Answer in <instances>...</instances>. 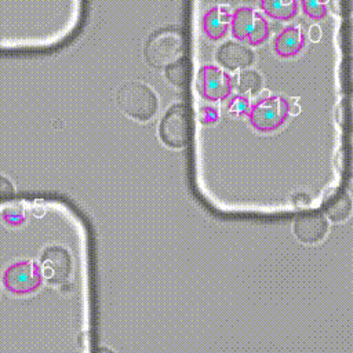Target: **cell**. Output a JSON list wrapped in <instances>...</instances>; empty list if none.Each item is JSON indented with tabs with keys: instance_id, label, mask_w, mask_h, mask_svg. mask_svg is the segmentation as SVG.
<instances>
[{
	"instance_id": "1",
	"label": "cell",
	"mask_w": 353,
	"mask_h": 353,
	"mask_svg": "<svg viewBox=\"0 0 353 353\" xmlns=\"http://www.w3.org/2000/svg\"><path fill=\"white\" fill-rule=\"evenodd\" d=\"M120 110L139 121L150 120L157 112V97L150 87L139 81H127L117 91Z\"/></svg>"
},
{
	"instance_id": "2",
	"label": "cell",
	"mask_w": 353,
	"mask_h": 353,
	"mask_svg": "<svg viewBox=\"0 0 353 353\" xmlns=\"http://www.w3.org/2000/svg\"><path fill=\"white\" fill-rule=\"evenodd\" d=\"M290 106V101L281 95H263L251 105L248 123L258 132H274L285 124Z\"/></svg>"
},
{
	"instance_id": "3",
	"label": "cell",
	"mask_w": 353,
	"mask_h": 353,
	"mask_svg": "<svg viewBox=\"0 0 353 353\" xmlns=\"http://www.w3.org/2000/svg\"><path fill=\"white\" fill-rule=\"evenodd\" d=\"M183 54V37L178 28H163L154 32L145 44V58L153 68H165Z\"/></svg>"
},
{
	"instance_id": "4",
	"label": "cell",
	"mask_w": 353,
	"mask_h": 353,
	"mask_svg": "<svg viewBox=\"0 0 353 353\" xmlns=\"http://www.w3.org/2000/svg\"><path fill=\"white\" fill-rule=\"evenodd\" d=\"M232 36L243 43L258 47L270 33V25L265 15L252 7L241 6L232 12Z\"/></svg>"
},
{
	"instance_id": "5",
	"label": "cell",
	"mask_w": 353,
	"mask_h": 353,
	"mask_svg": "<svg viewBox=\"0 0 353 353\" xmlns=\"http://www.w3.org/2000/svg\"><path fill=\"white\" fill-rule=\"evenodd\" d=\"M196 87L199 94L211 102L228 99L234 88L233 77L219 66L204 65L199 69Z\"/></svg>"
},
{
	"instance_id": "6",
	"label": "cell",
	"mask_w": 353,
	"mask_h": 353,
	"mask_svg": "<svg viewBox=\"0 0 353 353\" xmlns=\"http://www.w3.org/2000/svg\"><path fill=\"white\" fill-rule=\"evenodd\" d=\"M40 266L29 261H22L11 265L4 273V285L8 291L17 295L34 292L41 284Z\"/></svg>"
},
{
	"instance_id": "7",
	"label": "cell",
	"mask_w": 353,
	"mask_h": 353,
	"mask_svg": "<svg viewBox=\"0 0 353 353\" xmlns=\"http://www.w3.org/2000/svg\"><path fill=\"white\" fill-rule=\"evenodd\" d=\"M159 135L164 145L170 148H182L188 141V125L185 119V108L182 103L172 105L161 117Z\"/></svg>"
},
{
	"instance_id": "8",
	"label": "cell",
	"mask_w": 353,
	"mask_h": 353,
	"mask_svg": "<svg viewBox=\"0 0 353 353\" xmlns=\"http://www.w3.org/2000/svg\"><path fill=\"white\" fill-rule=\"evenodd\" d=\"M70 256L68 251L61 247H50L41 255V276L52 284H59L65 281L70 273Z\"/></svg>"
},
{
	"instance_id": "9",
	"label": "cell",
	"mask_w": 353,
	"mask_h": 353,
	"mask_svg": "<svg viewBox=\"0 0 353 353\" xmlns=\"http://www.w3.org/2000/svg\"><path fill=\"white\" fill-rule=\"evenodd\" d=\"M232 10L228 6H212L210 7L201 18V30L210 40L223 39L232 22Z\"/></svg>"
},
{
	"instance_id": "10",
	"label": "cell",
	"mask_w": 353,
	"mask_h": 353,
	"mask_svg": "<svg viewBox=\"0 0 353 353\" xmlns=\"http://www.w3.org/2000/svg\"><path fill=\"white\" fill-rule=\"evenodd\" d=\"M216 61L221 63V66L236 70L239 68L244 69L254 63L255 55L254 52L236 41H226L216 50Z\"/></svg>"
},
{
	"instance_id": "11",
	"label": "cell",
	"mask_w": 353,
	"mask_h": 353,
	"mask_svg": "<svg viewBox=\"0 0 353 353\" xmlns=\"http://www.w3.org/2000/svg\"><path fill=\"white\" fill-rule=\"evenodd\" d=\"M306 46L305 33L299 26H287L273 39V51L280 58L299 55Z\"/></svg>"
},
{
	"instance_id": "12",
	"label": "cell",
	"mask_w": 353,
	"mask_h": 353,
	"mask_svg": "<svg viewBox=\"0 0 353 353\" xmlns=\"http://www.w3.org/2000/svg\"><path fill=\"white\" fill-rule=\"evenodd\" d=\"M327 228H328V223L323 215L312 214V215H306V216H302L295 221L294 234L302 243L314 244L324 237Z\"/></svg>"
},
{
	"instance_id": "13",
	"label": "cell",
	"mask_w": 353,
	"mask_h": 353,
	"mask_svg": "<svg viewBox=\"0 0 353 353\" xmlns=\"http://www.w3.org/2000/svg\"><path fill=\"white\" fill-rule=\"evenodd\" d=\"M261 10L277 21H291L298 15V0H259Z\"/></svg>"
},
{
	"instance_id": "14",
	"label": "cell",
	"mask_w": 353,
	"mask_h": 353,
	"mask_svg": "<svg viewBox=\"0 0 353 353\" xmlns=\"http://www.w3.org/2000/svg\"><path fill=\"white\" fill-rule=\"evenodd\" d=\"M239 94H256L262 87V77L255 70H241L236 79H233Z\"/></svg>"
},
{
	"instance_id": "15",
	"label": "cell",
	"mask_w": 353,
	"mask_h": 353,
	"mask_svg": "<svg viewBox=\"0 0 353 353\" xmlns=\"http://www.w3.org/2000/svg\"><path fill=\"white\" fill-rule=\"evenodd\" d=\"M299 3L303 14L313 21H321L328 15V0H299Z\"/></svg>"
},
{
	"instance_id": "16",
	"label": "cell",
	"mask_w": 353,
	"mask_h": 353,
	"mask_svg": "<svg viewBox=\"0 0 353 353\" xmlns=\"http://www.w3.org/2000/svg\"><path fill=\"white\" fill-rule=\"evenodd\" d=\"M350 207H352V201L350 197L347 194L341 196L336 201H334L327 210L325 214L327 216L334 221V222H341L343 221L349 214H350Z\"/></svg>"
},
{
	"instance_id": "17",
	"label": "cell",
	"mask_w": 353,
	"mask_h": 353,
	"mask_svg": "<svg viewBox=\"0 0 353 353\" xmlns=\"http://www.w3.org/2000/svg\"><path fill=\"white\" fill-rule=\"evenodd\" d=\"M229 114L234 117H247L251 109V102L248 95L244 94H236L229 97V102L226 106Z\"/></svg>"
},
{
	"instance_id": "18",
	"label": "cell",
	"mask_w": 353,
	"mask_h": 353,
	"mask_svg": "<svg viewBox=\"0 0 353 353\" xmlns=\"http://www.w3.org/2000/svg\"><path fill=\"white\" fill-rule=\"evenodd\" d=\"M164 74L165 79L174 84L175 87H182L183 81H185V65H183V59L179 58L175 62L170 63L168 66L164 68Z\"/></svg>"
},
{
	"instance_id": "19",
	"label": "cell",
	"mask_w": 353,
	"mask_h": 353,
	"mask_svg": "<svg viewBox=\"0 0 353 353\" xmlns=\"http://www.w3.org/2000/svg\"><path fill=\"white\" fill-rule=\"evenodd\" d=\"M219 119L218 109L214 106H201L199 110V120L203 125H214Z\"/></svg>"
},
{
	"instance_id": "20",
	"label": "cell",
	"mask_w": 353,
	"mask_h": 353,
	"mask_svg": "<svg viewBox=\"0 0 353 353\" xmlns=\"http://www.w3.org/2000/svg\"><path fill=\"white\" fill-rule=\"evenodd\" d=\"M14 194V185L11 181L0 175V200H7Z\"/></svg>"
},
{
	"instance_id": "21",
	"label": "cell",
	"mask_w": 353,
	"mask_h": 353,
	"mask_svg": "<svg viewBox=\"0 0 353 353\" xmlns=\"http://www.w3.org/2000/svg\"><path fill=\"white\" fill-rule=\"evenodd\" d=\"M309 37L312 41H319L321 39V29L319 25H312L309 29Z\"/></svg>"
}]
</instances>
